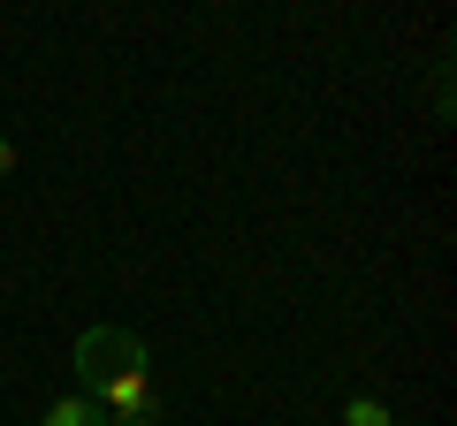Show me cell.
I'll return each instance as SVG.
<instances>
[{"label":"cell","instance_id":"cell-1","mask_svg":"<svg viewBox=\"0 0 457 426\" xmlns=\"http://www.w3.org/2000/svg\"><path fill=\"white\" fill-rule=\"evenodd\" d=\"M69 365H77L84 396L107 411V426H161L153 358H145V343L130 328H84L77 350H69Z\"/></svg>","mask_w":457,"mask_h":426},{"label":"cell","instance_id":"cell-2","mask_svg":"<svg viewBox=\"0 0 457 426\" xmlns=\"http://www.w3.org/2000/svg\"><path fill=\"white\" fill-rule=\"evenodd\" d=\"M38 426H107V411H99L92 396H62V404H46Z\"/></svg>","mask_w":457,"mask_h":426},{"label":"cell","instance_id":"cell-3","mask_svg":"<svg viewBox=\"0 0 457 426\" xmlns=\"http://www.w3.org/2000/svg\"><path fill=\"white\" fill-rule=\"evenodd\" d=\"M343 426H389V404L381 396H351L343 404Z\"/></svg>","mask_w":457,"mask_h":426},{"label":"cell","instance_id":"cell-4","mask_svg":"<svg viewBox=\"0 0 457 426\" xmlns=\"http://www.w3.org/2000/svg\"><path fill=\"white\" fill-rule=\"evenodd\" d=\"M0 176H16V145L8 137H0Z\"/></svg>","mask_w":457,"mask_h":426}]
</instances>
